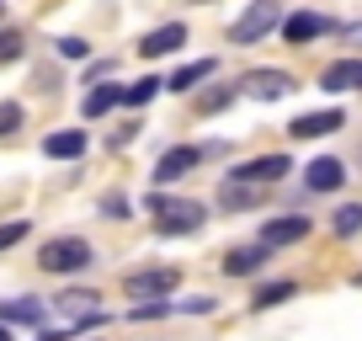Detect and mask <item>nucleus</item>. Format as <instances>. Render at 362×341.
<instances>
[{
  "mask_svg": "<svg viewBox=\"0 0 362 341\" xmlns=\"http://www.w3.org/2000/svg\"><path fill=\"white\" fill-rule=\"evenodd\" d=\"M90 75H96V80H107V75H117V59H102V64H90Z\"/></svg>",
  "mask_w": 362,
  "mask_h": 341,
  "instance_id": "obj_33",
  "label": "nucleus"
},
{
  "mask_svg": "<svg viewBox=\"0 0 362 341\" xmlns=\"http://www.w3.org/2000/svg\"><path fill=\"white\" fill-rule=\"evenodd\" d=\"M102 219H128V197L123 192H107L102 197Z\"/></svg>",
  "mask_w": 362,
  "mask_h": 341,
  "instance_id": "obj_29",
  "label": "nucleus"
},
{
  "mask_svg": "<svg viewBox=\"0 0 362 341\" xmlns=\"http://www.w3.org/2000/svg\"><path fill=\"white\" fill-rule=\"evenodd\" d=\"M197 166H203V149H197V144H170L165 155L155 160V170H149V176H155V187H165V182H181V176H192Z\"/></svg>",
  "mask_w": 362,
  "mask_h": 341,
  "instance_id": "obj_5",
  "label": "nucleus"
},
{
  "mask_svg": "<svg viewBox=\"0 0 362 341\" xmlns=\"http://www.w3.org/2000/svg\"><path fill=\"white\" fill-rule=\"evenodd\" d=\"M351 283H357V288H362V272H357V277H351Z\"/></svg>",
  "mask_w": 362,
  "mask_h": 341,
  "instance_id": "obj_36",
  "label": "nucleus"
},
{
  "mask_svg": "<svg viewBox=\"0 0 362 341\" xmlns=\"http://www.w3.org/2000/svg\"><path fill=\"white\" fill-rule=\"evenodd\" d=\"M181 43H187V27H181V22H165V27H155V33H144L139 54H144V59H160V54H181Z\"/></svg>",
  "mask_w": 362,
  "mask_h": 341,
  "instance_id": "obj_14",
  "label": "nucleus"
},
{
  "mask_svg": "<svg viewBox=\"0 0 362 341\" xmlns=\"http://www.w3.org/2000/svg\"><path fill=\"white\" fill-rule=\"evenodd\" d=\"M90 262H96V250H90V240H80V235H59V240H48V245L37 250V267H43V272H54V277L86 272Z\"/></svg>",
  "mask_w": 362,
  "mask_h": 341,
  "instance_id": "obj_3",
  "label": "nucleus"
},
{
  "mask_svg": "<svg viewBox=\"0 0 362 341\" xmlns=\"http://www.w3.org/2000/svg\"><path fill=\"white\" fill-rule=\"evenodd\" d=\"M235 96H240V86H218V91H208V96H203V112H224Z\"/></svg>",
  "mask_w": 362,
  "mask_h": 341,
  "instance_id": "obj_26",
  "label": "nucleus"
},
{
  "mask_svg": "<svg viewBox=\"0 0 362 341\" xmlns=\"http://www.w3.org/2000/svg\"><path fill=\"white\" fill-rule=\"evenodd\" d=\"M43 155L48 160H80L86 155V128H54L43 139Z\"/></svg>",
  "mask_w": 362,
  "mask_h": 341,
  "instance_id": "obj_15",
  "label": "nucleus"
},
{
  "mask_svg": "<svg viewBox=\"0 0 362 341\" xmlns=\"http://www.w3.org/2000/svg\"><path fill=\"white\" fill-rule=\"evenodd\" d=\"M256 203H261V187H250V182H235V176H229V182L218 187V208H229V214L256 208Z\"/></svg>",
  "mask_w": 362,
  "mask_h": 341,
  "instance_id": "obj_17",
  "label": "nucleus"
},
{
  "mask_svg": "<svg viewBox=\"0 0 362 341\" xmlns=\"http://www.w3.org/2000/svg\"><path fill=\"white\" fill-rule=\"evenodd\" d=\"M16 54H22V33H11V27H6V33H0V64H11Z\"/></svg>",
  "mask_w": 362,
  "mask_h": 341,
  "instance_id": "obj_28",
  "label": "nucleus"
},
{
  "mask_svg": "<svg viewBox=\"0 0 362 341\" xmlns=\"http://www.w3.org/2000/svg\"><path fill=\"white\" fill-rule=\"evenodd\" d=\"M134 134H139V123H123V128H112V134H107V144H112V149H128V144H134Z\"/></svg>",
  "mask_w": 362,
  "mask_h": 341,
  "instance_id": "obj_32",
  "label": "nucleus"
},
{
  "mask_svg": "<svg viewBox=\"0 0 362 341\" xmlns=\"http://www.w3.org/2000/svg\"><path fill=\"white\" fill-rule=\"evenodd\" d=\"M283 0H250L245 6V16H240L235 27H229V43L235 48H250V43H261V37L267 33H277V27H283Z\"/></svg>",
  "mask_w": 362,
  "mask_h": 341,
  "instance_id": "obj_2",
  "label": "nucleus"
},
{
  "mask_svg": "<svg viewBox=\"0 0 362 341\" xmlns=\"http://www.w3.org/2000/svg\"><path fill=\"white\" fill-rule=\"evenodd\" d=\"M267 262H272V250L256 240V245H235V250H229V256H224V272L229 277H256Z\"/></svg>",
  "mask_w": 362,
  "mask_h": 341,
  "instance_id": "obj_13",
  "label": "nucleus"
},
{
  "mask_svg": "<svg viewBox=\"0 0 362 341\" xmlns=\"http://www.w3.org/2000/svg\"><path fill=\"white\" fill-rule=\"evenodd\" d=\"M293 294H298L293 277H283V283H261V288H256V299H250V309H277V304H288Z\"/></svg>",
  "mask_w": 362,
  "mask_h": 341,
  "instance_id": "obj_20",
  "label": "nucleus"
},
{
  "mask_svg": "<svg viewBox=\"0 0 362 341\" xmlns=\"http://www.w3.org/2000/svg\"><path fill=\"white\" fill-rule=\"evenodd\" d=\"M288 170H293L288 155H256V160H245V166H235L229 176H235V182H250V187H272V182H283Z\"/></svg>",
  "mask_w": 362,
  "mask_h": 341,
  "instance_id": "obj_6",
  "label": "nucleus"
},
{
  "mask_svg": "<svg viewBox=\"0 0 362 341\" xmlns=\"http://www.w3.org/2000/svg\"><path fill=\"white\" fill-rule=\"evenodd\" d=\"M320 91L341 96V91H362V59H336L320 69Z\"/></svg>",
  "mask_w": 362,
  "mask_h": 341,
  "instance_id": "obj_11",
  "label": "nucleus"
},
{
  "mask_svg": "<svg viewBox=\"0 0 362 341\" xmlns=\"http://www.w3.org/2000/svg\"><path fill=\"white\" fill-rule=\"evenodd\" d=\"M304 187H309V192H341V187H346V166H341V160H330V155L309 160Z\"/></svg>",
  "mask_w": 362,
  "mask_h": 341,
  "instance_id": "obj_12",
  "label": "nucleus"
},
{
  "mask_svg": "<svg viewBox=\"0 0 362 341\" xmlns=\"http://www.w3.org/2000/svg\"><path fill=\"white\" fill-rule=\"evenodd\" d=\"M362 229V203H341L336 208V235H357Z\"/></svg>",
  "mask_w": 362,
  "mask_h": 341,
  "instance_id": "obj_23",
  "label": "nucleus"
},
{
  "mask_svg": "<svg viewBox=\"0 0 362 341\" xmlns=\"http://www.w3.org/2000/svg\"><path fill=\"white\" fill-rule=\"evenodd\" d=\"M304 235H309V219H304V214H288V219H267V224H261V245H267V250L298 245Z\"/></svg>",
  "mask_w": 362,
  "mask_h": 341,
  "instance_id": "obj_9",
  "label": "nucleus"
},
{
  "mask_svg": "<svg viewBox=\"0 0 362 341\" xmlns=\"http://www.w3.org/2000/svg\"><path fill=\"white\" fill-rule=\"evenodd\" d=\"M0 341H16V336H11V325H0Z\"/></svg>",
  "mask_w": 362,
  "mask_h": 341,
  "instance_id": "obj_35",
  "label": "nucleus"
},
{
  "mask_svg": "<svg viewBox=\"0 0 362 341\" xmlns=\"http://www.w3.org/2000/svg\"><path fill=\"white\" fill-rule=\"evenodd\" d=\"M346 43H351V48L362 54V22H351V27H346Z\"/></svg>",
  "mask_w": 362,
  "mask_h": 341,
  "instance_id": "obj_34",
  "label": "nucleus"
},
{
  "mask_svg": "<svg viewBox=\"0 0 362 341\" xmlns=\"http://www.w3.org/2000/svg\"><path fill=\"white\" fill-rule=\"evenodd\" d=\"M112 107H123V86H96V91H86V107H80V112L86 117H107Z\"/></svg>",
  "mask_w": 362,
  "mask_h": 341,
  "instance_id": "obj_19",
  "label": "nucleus"
},
{
  "mask_svg": "<svg viewBox=\"0 0 362 341\" xmlns=\"http://www.w3.org/2000/svg\"><path fill=\"white\" fill-rule=\"evenodd\" d=\"M176 283H181L176 267H144V272H128L123 277V294L149 304V299H170V294H176Z\"/></svg>",
  "mask_w": 362,
  "mask_h": 341,
  "instance_id": "obj_4",
  "label": "nucleus"
},
{
  "mask_svg": "<svg viewBox=\"0 0 362 341\" xmlns=\"http://www.w3.org/2000/svg\"><path fill=\"white\" fill-rule=\"evenodd\" d=\"M96 288H69V294H59V309H64V315H90V309H96Z\"/></svg>",
  "mask_w": 362,
  "mask_h": 341,
  "instance_id": "obj_21",
  "label": "nucleus"
},
{
  "mask_svg": "<svg viewBox=\"0 0 362 341\" xmlns=\"http://www.w3.org/2000/svg\"><path fill=\"white\" fill-rule=\"evenodd\" d=\"M214 69H218L214 59H192V64H181L176 75L165 80V91H197V86H203V80L214 75Z\"/></svg>",
  "mask_w": 362,
  "mask_h": 341,
  "instance_id": "obj_18",
  "label": "nucleus"
},
{
  "mask_svg": "<svg viewBox=\"0 0 362 341\" xmlns=\"http://www.w3.org/2000/svg\"><path fill=\"white\" fill-rule=\"evenodd\" d=\"M43 315L37 299H0V325H43Z\"/></svg>",
  "mask_w": 362,
  "mask_h": 341,
  "instance_id": "obj_16",
  "label": "nucleus"
},
{
  "mask_svg": "<svg viewBox=\"0 0 362 341\" xmlns=\"http://www.w3.org/2000/svg\"><path fill=\"white\" fill-rule=\"evenodd\" d=\"M240 91L256 96V102H283V96L293 91V75H288V69H250V75L240 80Z\"/></svg>",
  "mask_w": 362,
  "mask_h": 341,
  "instance_id": "obj_7",
  "label": "nucleus"
},
{
  "mask_svg": "<svg viewBox=\"0 0 362 341\" xmlns=\"http://www.w3.org/2000/svg\"><path fill=\"white\" fill-rule=\"evenodd\" d=\"M176 309H181V315H214V309H218V299H208V294H203V299H181Z\"/></svg>",
  "mask_w": 362,
  "mask_h": 341,
  "instance_id": "obj_30",
  "label": "nucleus"
},
{
  "mask_svg": "<svg viewBox=\"0 0 362 341\" xmlns=\"http://www.w3.org/2000/svg\"><path fill=\"white\" fill-rule=\"evenodd\" d=\"M149 214H155V235L170 240V235H197L208 224V208L192 203V197H170V192H149Z\"/></svg>",
  "mask_w": 362,
  "mask_h": 341,
  "instance_id": "obj_1",
  "label": "nucleus"
},
{
  "mask_svg": "<svg viewBox=\"0 0 362 341\" xmlns=\"http://www.w3.org/2000/svg\"><path fill=\"white\" fill-rule=\"evenodd\" d=\"M86 54H90L86 37H59V59H86Z\"/></svg>",
  "mask_w": 362,
  "mask_h": 341,
  "instance_id": "obj_31",
  "label": "nucleus"
},
{
  "mask_svg": "<svg viewBox=\"0 0 362 341\" xmlns=\"http://www.w3.org/2000/svg\"><path fill=\"white\" fill-rule=\"evenodd\" d=\"M27 235H33V224H27V219H16V224H0V250H11V245H22Z\"/></svg>",
  "mask_w": 362,
  "mask_h": 341,
  "instance_id": "obj_25",
  "label": "nucleus"
},
{
  "mask_svg": "<svg viewBox=\"0 0 362 341\" xmlns=\"http://www.w3.org/2000/svg\"><path fill=\"white\" fill-rule=\"evenodd\" d=\"M336 128H346V112H341V107H325V112L293 117V123H288V134H293V139H325V134H336Z\"/></svg>",
  "mask_w": 362,
  "mask_h": 341,
  "instance_id": "obj_10",
  "label": "nucleus"
},
{
  "mask_svg": "<svg viewBox=\"0 0 362 341\" xmlns=\"http://www.w3.org/2000/svg\"><path fill=\"white\" fill-rule=\"evenodd\" d=\"M128 315L134 320H165V315H176V304H170V299H149V304H134Z\"/></svg>",
  "mask_w": 362,
  "mask_h": 341,
  "instance_id": "obj_24",
  "label": "nucleus"
},
{
  "mask_svg": "<svg viewBox=\"0 0 362 341\" xmlns=\"http://www.w3.org/2000/svg\"><path fill=\"white\" fill-rule=\"evenodd\" d=\"M277 33H283V43L304 48V43H315V37H325V33H330V16H320V11H288Z\"/></svg>",
  "mask_w": 362,
  "mask_h": 341,
  "instance_id": "obj_8",
  "label": "nucleus"
},
{
  "mask_svg": "<svg viewBox=\"0 0 362 341\" xmlns=\"http://www.w3.org/2000/svg\"><path fill=\"white\" fill-rule=\"evenodd\" d=\"M0 16H6V0H0Z\"/></svg>",
  "mask_w": 362,
  "mask_h": 341,
  "instance_id": "obj_37",
  "label": "nucleus"
},
{
  "mask_svg": "<svg viewBox=\"0 0 362 341\" xmlns=\"http://www.w3.org/2000/svg\"><path fill=\"white\" fill-rule=\"evenodd\" d=\"M160 86H165V80H155V75H144V80H134V86H123V107H144V102H155Z\"/></svg>",
  "mask_w": 362,
  "mask_h": 341,
  "instance_id": "obj_22",
  "label": "nucleus"
},
{
  "mask_svg": "<svg viewBox=\"0 0 362 341\" xmlns=\"http://www.w3.org/2000/svg\"><path fill=\"white\" fill-rule=\"evenodd\" d=\"M22 128V102H0V139Z\"/></svg>",
  "mask_w": 362,
  "mask_h": 341,
  "instance_id": "obj_27",
  "label": "nucleus"
}]
</instances>
